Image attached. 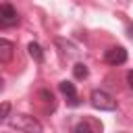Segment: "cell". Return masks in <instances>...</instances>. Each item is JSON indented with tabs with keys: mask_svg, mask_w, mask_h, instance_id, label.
I'll return each mask as SVG.
<instances>
[{
	"mask_svg": "<svg viewBox=\"0 0 133 133\" xmlns=\"http://www.w3.org/2000/svg\"><path fill=\"white\" fill-rule=\"evenodd\" d=\"M8 125H10L12 129H17V131H25V133H39V131H42L39 121H35L33 116H27V114H19V116H15Z\"/></svg>",
	"mask_w": 133,
	"mask_h": 133,
	"instance_id": "obj_1",
	"label": "cell"
},
{
	"mask_svg": "<svg viewBox=\"0 0 133 133\" xmlns=\"http://www.w3.org/2000/svg\"><path fill=\"white\" fill-rule=\"evenodd\" d=\"M89 100H91V106L98 110H114L116 108V100L104 89H94Z\"/></svg>",
	"mask_w": 133,
	"mask_h": 133,
	"instance_id": "obj_2",
	"label": "cell"
},
{
	"mask_svg": "<svg viewBox=\"0 0 133 133\" xmlns=\"http://www.w3.org/2000/svg\"><path fill=\"white\" fill-rule=\"evenodd\" d=\"M75 133H100L102 131V123L94 116H83L75 127H73Z\"/></svg>",
	"mask_w": 133,
	"mask_h": 133,
	"instance_id": "obj_3",
	"label": "cell"
},
{
	"mask_svg": "<svg viewBox=\"0 0 133 133\" xmlns=\"http://www.w3.org/2000/svg\"><path fill=\"white\" fill-rule=\"evenodd\" d=\"M104 60H106L108 64H112V66H118V64L127 62V50H125L123 46H112V48L106 50Z\"/></svg>",
	"mask_w": 133,
	"mask_h": 133,
	"instance_id": "obj_4",
	"label": "cell"
},
{
	"mask_svg": "<svg viewBox=\"0 0 133 133\" xmlns=\"http://www.w3.org/2000/svg\"><path fill=\"white\" fill-rule=\"evenodd\" d=\"M17 23H19L17 10H15L8 2H4V4L0 6V25H2V27H12V25H17Z\"/></svg>",
	"mask_w": 133,
	"mask_h": 133,
	"instance_id": "obj_5",
	"label": "cell"
},
{
	"mask_svg": "<svg viewBox=\"0 0 133 133\" xmlns=\"http://www.w3.org/2000/svg\"><path fill=\"white\" fill-rule=\"evenodd\" d=\"M60 91L66 96V100H69V104L71 106H77L79 104V100H77V89H75V85L71 83V81H60Z\"/></svg>",
	"mask_w": 133,
	"mask_h": 133,
	"instance_id": "obj_6",
	"label": "cell"
},
{
	"mask_svg": "<svg viewBox=\"0 0 133 133\" xmlns=\"http://www.w3.org/2000/svg\"><path fill=\"white\" fill-rule=\"evenodd\" d=\"M12 50H15V46L8 42V39H0V62H8L10 58H12Z\"/></svg>",
	"mask_w": 133,
	"mask_h": 133,
	"instance_id": "obj_7",
	"label": "cell"
},
{
	"mask_svg": "<svg viewBox=\"0 0 133 133\" xmlns=\"http://www.w3.org/2000/svg\"><path fill=\"white\" fill-rule=\"evenodd\" d=\"M27 52H29V56H31L35 62H42V60H44V50H42V46H39V44L31 42V44L27 46Z\"/></svg>",
	"mask_w": 133,
	"mask_h": 133,
	"instance_id": "obj_8",
	"label": "cell"
},
{
	"mask_svg": "<svg viewBox=\"0 0 133 133\" xmlns=\"http://www.w3.org/2000/svg\"><path fill=\"white\" fill-rule=\"evenodd\" d=\"M87 73H89V71H87V66H85L83 62H77V64L73 66V75H75L77 79H85Z\"/></svg>",
	"mask_w": 133,
	"mask_h": 133,
	"instance_id": "obj_9",
	"label": "cell"
},
{
	"mask_svg": "<svg viewBox=\"0 0 133 133\" xmlns=\"http://www.w3.org/2000/svg\"><path fill=\"white\" fill-rule=\"evenodd\" d=\"M8 112H10V104H8V102H2V116H0V123H6V121H8Z\"/></svg>",
	"mask_w": 133,
	"mask_h": 133,
	"instance_id": "obj_10",
	"label": "cell"
},
{
	"mask_svg": "<svg viewBox=\"0 0 133 133\" xmlns=\"http://www.w3.org/2000/svg\"><path fill=\"white\" fill-rule=\"evenodd\" d=\"M127 83H129V89L133 91V71H129V73H127Z\"/></svg>",
	"mask_w": 133,
	"mask_h": 133,
	"instance_id": "obj_11",
	"label": "cell"
},
{
	"mask_svg": "<svg viewBox=\"0 0 133 133\" xmlns=\"http://www.w3.org/2000/svg\"><path fill=\"white\" fill-rule=\"evenodd\" d=\"M129 37L133 39V25H129Z\"/></svg>",
	"mask_w": 133,
	"mask_h": 133,
	"instance_id": "obj_12",
	"label": "cell"
}]
</instances>
